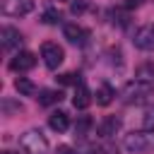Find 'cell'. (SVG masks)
Segmentation results:
<instances>
[{
    "instance_id": "6da1fadb",
    "label": "cell",
    "mask_w": 154,
    "mask_h": 154,
    "mask_svg": "<svg viewBox=\"0 0 154 154\" xmlns=\"http://www.w3.org/2000/svg\"><path fill=\"white\" fill-rule=\"evenodd\" d=\"M152 94H154V84L144 82V79H132L123 87V101L125 103H140Z\"/></svg>"
},
{
    "instance_id": "7a4b0ae2",
    "label": "cell",
    "mask_w": 154,
    "mask_h": 154,
    "mask_svg": "<svg viewBox=\"0 0 154 154\" xmlns=\"http://www.w3.org/2000/svg\"><path fill=\"white\" fill-rule=\"evenodd\" d=\"M19 147H22L26 154H46L48 142H46V137H43L38 130H29V132H24V135L19 137Z\"/></svg>"
},
{
    "instance_id": "3957f363",
    "label": "cell",
    "mask_w": 154,
    "mask_h": 154,
    "mask_svg": "<svg viewBox=\"0 0 154 154\" xmlns=\"http://www.w3.org/2000/svg\"><path fill=\"white\" fill-rule=\"evenodd\" d=\"M41 58H43L46 67L55 70V67H58V65L65 60V51H63L58 43H53V41H46V43L41 46Z\"/></svg>"
},
{
    "instance_id": "277c9868",
    "label": "cell",
    "mask_w": 154,
    "mask_h": 154,
    "mask_svg": "<svg viewBox=\"0 0 154 154\" xmlns=\"http://www.w3.org/2000/svg\"><path fill=\"white\" fill-rule=\"evenodd\" d=\"M31 10H34L31 0H2L0 2V12L7 14V17H24Z\"/></svg>"
},
{
    "instance_id": "5b68a950",
    "label": "cell",
    "mask_w": 154,
    "mask_h": 154,
    "mask_svg": "<svg viewBox=\"0 0 154 154\" xmlns=\"http://www.w3.org/2000/svg\"><path fill=\"white\" fill-rule=\"evenodd\" d=\"M149 144H152V137H149L147 132H128V135L123 137V147H125L128 152H132V154L149 149Z\"/></svg>"
},
{
    "instance_id": "8992f818",
    "label": "cell",
    "mask_w": 154,
    "mask_h": 154,
    "mask_svg": "<svg viewBox=\"0 0 154 154\" xmlns=\"http://www.w3.org/2000/svg\"><path fill=\"white\" fill-rule=\"evenodd\" d=\"M135 46L140 51H154V24H144L135 31Z\"/></svg>"
},
{
    "instance_id": "52a82bcc",
    "label": "cell",
    "mask_w": 154,
    "mask_h": 154,
    "mask_svg": "<svg viewBox=\"0 0 154 154\" xmlns=\"http://www.w3.org/2000/svg\"><path fill=\"white\" fill-rule=\"evenodd\" d=\"M34 65H36V55L29 53V51H19V53L10 60V70H12V72H26V70H31Z\"/></svg>"
},
{
    "instance_id": "ba28073f",
    "label": "cell",
    "mask_w": 154,
    "mask_h": 154,
    "mask_svg": "<svg viewBox=\"0 0 154 154\" xmlns=\"http://www.w3.org/2000/svg\"><path fill=\"white\" fill-rule=\"evenodd\" d=\"M0 38H2V48L5 51H12V48H17L22 43V34L17 29H12V26H5L0 31Z\"/></svg>"
},
{
    "instance_id": "9c48e42d",
    "label": "cell",
    "mask_w": 154,
    "mask_h": 154,
    "mask_svg": "<svg viewBox=\"0 0 154 154\" xmlns=\"http://www.w3.org/2000/svg\"><path fill=\"white\" fill-rule=\"evenodd\" d=\"M89 103H91V91H89L84 84H77V87H75V96H72V106L79 108V111H84Z\"/></svg>"
},
{
    "instance_id": "30bf717a",
    "label": "cell",
    "mask_w": 154,
    "mask_h": 154,
    "mask_svg": "<svg viewBox=\"0 0 154 154\" xmlns=\"http://www.w3.org/2000/svg\"><path fill=\"white\" fill-rule=\"evenodd\" d=\"M48 125H51V130H55V132H65V130L70 128V116H67L65 111H55V113L48 116Z\"/></svg>"
},
{
    "instance_id": "8fae6325",
    "label": "cell",
    "mask_w": 154,
    "mask_h": 154,
    "mask_svg": "<svg viewBox=\"0 0 154 154\" xmlns=\"http://www.w3.org/2000/svg\"><path fill=\"white\" fill-rule=\"evenodd\" d=\"M118 130H120V118H116V116L103 118L101 125H99V135H101V137H113Z\"/></svg>"
},
{
    "instance_id": "7c38bea8",
    "label": "cell",
    "mask_w": 154,
    "mask_h": 154,
    "mask_svg": "<svg viewBox=\"0 0 154 154\" xmlns=\"http://www.w3.org/2000/svg\"><path fill=\"white\" fill-rule=\"evenodd\" d=\"M36 99H38L41 106H53V103H60L63 101V91L60 89H43Z\"/></svg>"
},
{
    "instance_id": "4fadbf2b",
    "label": "cell",
    "mask_w": 154,
    "mask_h": 154,
    "mask_svg": "<svg viewBox=\"0 0 154 154\" xmlns=\"http://www.w3.org/2000/svg\"><path fill=\"white\" fill-rule=\"evenodd\" d=\"M63 34H65V38L72 41V43H79V41H84V36H87V31H84L79 24H65V26H63Z\"/></svg>"
},
{
    "instance_id": "5bb4252c",
    "label": "cell",
    "mask_w": 154,
    "mask_h": 154,
    "mask_svg": "<svg viewBox=\"0 0 154 154\" xmlns=\"http://www.w3.org/2000/svg\"><path fill=\"white\" fill-rule=\"evenodd\" d=\"M113 96H116V91H113L111 84H101V87L96 89V103H99V106H108V103L113 101Z\"/></svg>"
},
{
    "instance_id": "9a60e30c",
    "label": "cell",
    "mask_w": 154,
    "mask_h": 154,
    "mask_svg": "<svg viewBox=\"0 0 154 154\" xmlns=\"http://www.w3.org/2000/svg\"><path fill=\"white\" fill-rule=\"evenodd\" d=\"M14 89H17L22 96H31V94L36 91V84H34L31 79H26V77H19V79H14Z\"/></svg>"
},
{
    "instance_id": "2e32d148",
    "label": "cell",
    "mask_w": 154,
    "mask_h": 154,
    "mask_svg": "<svg viewBox=\"0 0 154 154\" xmlns=\"http://www.w3.org/2000/svg\"><path fill=\"white\" fill-rule=\"evenodd\" d=\"M135 79H144V82H154V63H142L135 72Z\"/></svg>"
},
{
    "instance_id": "e0dca14e",
    "label": "cell",
    "mask_w": 154,
    "mask_h": 154,
    "mask_svg": "<svg viewBox=\"0 0 154 154\" xmlns=\"http://www.w3.org/2000/svg\"><path fill=\"white\" fill-rule=\"evenodd\" d=\"M41 22H43V24H58V22H60V12H58L55 7H48V10L41 14Z\"/></svg>"
},
{
    "instance_id": "ac0fdd59",
    "label": "cell",
    "mask_w": 154,
    "mask_h": 154,
    "mask_svg": "<svg viewBox=\"0 0 154 154\" xmlns=\"http://www.w3.org/2000/svg\"><path fill=\"white\" fill-rule=\"evenodd\" d=\"M89 128H91V118H89V116H82V118H79V123L75 125V135H79V137H84Z\"/></svg>"
},
{
    "instance_id": "d6986e66",
    "label": "cell",
    "mask_w": 154,
    "mask_h": 154,
    "mask_svg": "<svg viewBox=\"0 0 154 154\" xmlns=\"http://www.w3.org/2000/svg\"><path fill=\"white\" fill-rule=\"evenodd\" d=\"M142 125H144V130H154V106L144 108V116H142Z\"/></svg>"
},
{
    "instance_id": "ffe728a7",
    "label": "cell",
    "mask_w": 154,
    "mask_h": 154,
    "mask_svg": "<svg viewBox=\"0 0 154 154\" xmlns=\"http://www.w3.org/2000/svg\"><path fill=\"white\" fill-rule=\"evenodd\" d=\"M58 79H60V84H75V87L79 84V75H77V72H65V75H60Z\"/></svg>"
},
{
    "instance_id": "44dd1931",
    "label": "cell",
    "mask_w": 154,
    "mask_h": 154,
    "mask_svg": "<svg viewBox=\"0 0 154 154\" xmlns=\"http://www.w3.org/2000/svg\"><path fill=\"white\" fill-rule=\"evenodd\" d=\"M84 10H87V2H84V0H79V2H72V5H70V12H72V14H82Z\"/></svg>"
},
{
    "instance_id": "7402d4cb",
    "label": "cell",
    "mask_w": 154,
    "mask_h": 154,
    "mask_svg": "<svg viewBox=\"0 0 154 154\" xmlns=\"http://www.w3.org/2000/svg\"><path fill=\"white\" fill-rule=\"evenodd\" d=\"M55 154H75V152H72V147H67V144H60Z\"/></svg>"
},
{
    "instance_id": "603a6c76",
    "label": "cell",
    "mask_w": 154,
    "mask_h": 154,
    "mask_svg": "<svg viewBox=\"0 0 154 154\" xmlns=\"http://www.w3.org/2000/svg\"><path fill=\"white\" fill-rule=\"evenodd\" d=\"M2 154H14V152H2Z\"/></svg>"
}]
</instances>
